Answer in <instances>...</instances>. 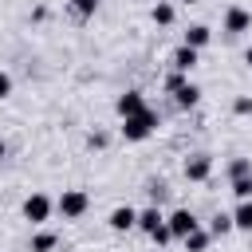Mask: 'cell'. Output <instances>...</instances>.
Wrapping results in <instances>:
<instances>
[{"label":"cell","instance_id":"cell-1","mask_svg":"<svg viewBox=\"0 0 252 252\" xmlns=\"http://www.w3.org/2000/svg\"><path fill=\"white\" fill-rule=\"evenodd\" d=\"M154 126H158V114L146 106L142 114L122 118V138H126V142H142V138H150V134H154Z\"/></svg>","mask_w":252,"mask_h":252},{"label":"cell","instance_id":"cell-2","mask_svg":"<svg viewBox=\"0 0 252 252\" xmlns=\"http://www.w3.org/2000/svg\"><path fill=\"white\" fill-rule=\"evenodd\" d=\"M87 205H91V201H87V193H83V189H67V193L59 197V213H63V217H71V220H75V217H83V213H87Z\"/></svg>","mask_w":252,"mask_h":252},{"label":"cell","instance_id":"cell-3","mask_svg":"<svg viewBox=\"0 0 252 252\" xmlns=\"http://www.w3.org/2000/svg\"><path fill=\"white\" fill-rule=\"evenodd\" d=\"M165 228H169V232H173L177 240H185L189 232H197V217H193L189 209H177L173 217H165Z\"/></svg>","mask_w":252,"mask_h":252},{"label":"cell","instance_id":"cell-4","mask_svg":"<svg viewBox=\"0 0 252 252\" xmlns=\"http://www.w3.org/2000/svg\"><path fill=\"white\" fill-rule=\"evenodd\" d=\"M248 28H252V12L240 8V4H232V8L224 12V32H228V35H240V32H248Z\"/></svg>","mask_w":252,"mask_h":252},{"label":"cell","instance_id":"cell-5","mask_svg":"<svg viewBox=\"0 0 252 252\" xmlns=\"http://www.w3.org/2000/svg\"><path fill=\"white\" fill-rule=\"evenodd\" d=\"M24 217H28L32 224H43V220L51 217V201H47L43 193H32V197L24 201Z\"/></svg>","mask_w":252,"mask_h":252},{"label":"cell","instance_id":"cell-6","mask_svg":"<svg viewBox=\"0 0 252 252\" xmlns=\"http://www.w3.org/2000/svg\"><path fill=\"white\" fill-rule=\"evenodd\" d=\"M209 173H213V158H209V154H193V158L185 161V177H189V181H205Z\"/></svg>","mask_w":252,"mask_h":252},{"label":"cell","instance_id":"cell-7","mask_svg":"<svg viewBox=\"0 0 252 252\" xmlns=\"http://www.w3.org/2000/svg\"><path fill=\"white\" fill-rule=\"evenodd\" d=\"M146 110V98H142V91H126V94H118V114L122 118H130V114H142Z\"/></svg>","mask_w":252,"mask_h":252},{"label":"cell","instance_id":"cell-8","mask_svg":"<svg viewBox=\"0 0 252 252\" xmlns=\"http://www.w3.org/2000/svg\"><path fill=\"white\" fill-rule=\"evenodd\" d=\"M134 224H138V213H134L130 205H122V209L110 213V228H114V232H126V228H134Z\"/></svg>","mask_w":252,"mask_h":252},{"label":"cell","instance_id":"cell-9","mask_svg":"<svg viewBox=\"0 0 252 252\" xmlns=\"http://www.w3.org/2000/svg\"><path fill=\"white\" fill-rule=\"evenodd\" d=\"M193 67H197V51H193V47H185V43H181V47H177V51H173V71H181V75H189V71H193Z\"/></svg>","mask_w":252,"mask_h":252},{"label":"cell","instance_id":"cell-10","mask_svg":"<svg viewBox=\"0 0 252 252\" xmlns=\"http://www.w3.org/2000/svg\"><path fill=\"white\" fill-rule=\"evenodd\" d=\"M161 224H165V217H161L158 209H142V213H138V228H142V232H150V236H154Z\"/></svg>","mask_w":252,"mask_h":252},{"label":"cell","instance_id":"cell-11","mask_svg":"<svg viewBox=\"0 0 252 252\" xmlns=\"http://www.w3.org/2000/svg\"><path fill=\"white\" fill-rule=\"evenodd\" d=\"M209 35H213V32H209L205 24H193V28L185 32V47H193V51H201V47L209 43Z\"/></svg>","mask_w":252,"mask_h":252},{"label":"cell","instance_id":"cell-12","mask_svg":"<svg viewBox=\"0 0 252 252\" xmlns=\"http://www.w3.org/2000/svg\"><path fill=\"white\" fill-rule=\"evenodd\" d=\"M232 224H236V228H248V232H252V201H240V209L232 213Z\"/></svg>","mask_w":252,"mask_h":252},{"label":"cell","instance_id":"cell-13","mask_svg":"<svg viewBox=\"0 0 252 252\" xmlns=\"http://www.w3.org/2000/svg\"><path fill=\"white\" fill-rule=\"evenodd\" d=\"M173 98H177V106H197V98H201V91H197L193 83H185V87H181V91H177Z\"/></svg>","mask_w":252,"mask_h":252},{"label":"cell","instance_id":"cell-14","mask_svg":"<svg viewBox=\"0 0 252 252\" xmlns=\"http://www.w3.org/2000/svg\"><path fill=\"white\" fill-rule=\"evenodd\" d=\"M228 177L236 181V177H252V161L248 158H232L228 161Z\"/></svg>","mask_w":252,"mask_h":252},{"label":"cell","instance_id":"cell-15","mask_svg":"<svg viewBox=\"0 0 252 252\" xmlns=\"http://www.w3.org/2000/svg\"><path fill=\"white\" fill-rule=\"evenodd\" d=\"M209 236H213V232H201V228H197V232L185 236V248H189V252H205V248H209Z\"/></svg>","mask_w":252,"mask_h":252},{"label":"cell","instance_id":"cell-16","mask_svg":"<svg viewBox=\"0 0 252 252\" xmlns=\"http://www.w3.org/2000/svg\"><path fill=\"white\" fill-rule=\"evenodd\" d=\"M154 24H161V28H165V24H173V4L158 0V4H154Z\"/></svg>","mask_w":252,"mask_h":252},{"label":"cell","instance_id":"cell-17","mask_svg":"<svg viewBox=\"0 0 252 252\" xmlns=\"http://www.w3.org/2000/svg\"><path fill=\"white\" fill-rule=\"evenodd\" d=\"M228 228H236V224H232V217H228V213H217V217H213V224H209V232H213V236H224V232H228Z\"/></svg>","mask_w":252,"mask_h":252},{"label":"cell","instance_id":"cell-18","mask_svg":"<svg viewBox=\"0 0 252 252\" xmlns=\"http://www.w3.org/2000/svg\"><path fill=\"white\" fill-rule=\"evenodd\" d=\"M55 248V232H35L32 236V252H51Z\"/></svg>","mask_w":252,"mask_h":252},{"label":"cell","instance_id":"cell-19","mask_svg":"<svg viewBox=\"0 0 252 252\" xmlns=\"http://www.w3.org/2000/svg\"><path fill=\"white\" fill-rule=\"evenodd\" d=\"M232 193H236L240 201H252V177H236V181H232Z\"/></svg>","mask_w":252,"mask_h":252},{"label":"cell","instance_id":"cell-20","mask_svg":"<svg viewBox=\"0 0 252 252\" xmlns=\"http://www.w3.org/2000/svg\"><path fill=\"white\" fill-rule=\"evenodd\" d=\"M71 8H75L79 16H94V8H98V0H71Z\"/></svg>","mask_w":252,"mask_h":252},{"label":"cell","instance_id":"cell-21","mask_svg":"<svg viewBox=\"0 0 252 252\" xmlns=\"http://www.w3.org/2000/svg\"><path fill=\"white\" fill-rule=\"evenodd\" d=\"M165 87H169V91H173V94H177V91H181V87H185V75H181V71H173V75H169V79H165Z\"/></svg>","mask_w":252,"mask_h":252},{"label":"cell","instance_id":"cell-22","mask_svg":"<svg viewBox=\"0 0 252 252\" xmlns=\"http://www.w3.org/2000/svg\"><path fill=\"white\" fill-rule=\"evenodd\" d=\"M8 94H12V75L0 71V98H8Z\"/></svg>","mask_w":252,"mask_h":252},{"label":"cell","instance_id":"cell-23","mask_svg":"<svg viewBox=\"0 0 252 252\" xmlns=\"http://www.w3.org/2000/svg\"><path fill=\"white\" fill-rule=\"evenodd\" d=\"M232 110H236V114H252V98H236Z\"/></svg>","mask_w":252,"mask_h":252},{"label":"cell","instance_id":"cell-24","mask_svg":"<svg viewBox=\"0 0 252 252\" xmlns=\"http://www.w3.org/2000/svg\"><path fill=\"white\" fill-rule=\"evenodd\" d=\"M154 240H158V244H165V240H173V232H169V228H165V224H161V228H158V232H154Z\"/></svg>","mask_w":252,"mask_h":252},{"label":"cell","instance_id":"cell-25","mask_svg":"<svg viewBox=\"0 0 252 252\" xmlns=\"http://www.w3.org/2000/svg\"><path fill=\"white\" fill-rule=\"evenodd\" d=\"M244 63H248V67H252V47H248V51H244Z\"/></svg>","mask_w":252,"mask_h":252},{"label":"cell","instance_id":"cell-26","mask_svg":"<svg viewBox=\"0 0 252 252\" xmlns=\"http://www.w3.org/2000/svg\"><path fill=\"white\" fill-rule=\"evenodd\" d=\"M181 4H197V0H181Z\"/></svg>","mask_w":252,"mask_h":252},{"label":"cell","instance_id":"cell-27","mask_svg":"<svg viewBox=\"0 0 252 252\" xmlns=\"http://www.w3.org/2000/svg\"><path fill=\"white\" fill-rule=\"evenodd\" d=\"M0 158H4V142H0Z\"/></svg>","mask_w":252,"mask_h":252}]
</instances>
